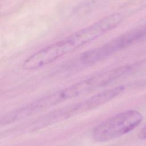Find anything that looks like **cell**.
Instances as JSON below:
<instances>
[{
	"instance_id": "obj_1",
	"label": "cell",
	"mask_w": 146,
	"mask_h": 146,
	"mask_svg": "<svg viewBox=\"0 0 146 146\" xmlns=\"http://www.w3.org/2000/svg\"><path fill=\"white\" fill-rule=\"evenodd\" d=\"M108 83V76L103 72L35 100L26 104V108L32 116L64 102L92 92Z\"/></svg>"
},
{
	"instance_id": "obj_2",
	"label": "cell",
	"mask_w": 146,
	"mask_h": 146,
	"mask_svg": "<svg viewBox=\"0 0 146 146\" xmlns=\"http://www.w3.org/2000/svg\"><path fill=\"white\" fill-rule=\"evenodd\" d=\"M124 90V86H119L103 91L81 102L51 112L39 120L36 125L37 127H42L51 125L92 110L115 99L123 92Z\"/></svg>"
},
{
	"instance_id": "obj_3",
	"label": "cell",
	"mask_w": 146,
	"mask_h": 146,
	"mask_svg": "<svg viewBox=\"0 0 146 146\" xmlns=\"http://www.w3.org/2000/svg\"><path fill=\"white\" fill-rule=\"evenodd\" d=\"M88 42L90 40L87 34L84 30L81 29L64 39L33 54L25 60L22 67L27 70L40 68Z\"/></svg>"
},
{
	"instance_id": "obj_4",
	"label": "cell",
	"mask_w": 146,
	"mask_h": 146,
	"mask_svg": "<svg viewBox=\"0 0 146 146\" xmlns=\"http://www.w3.org/2000/svg\"><path fill=\"white\" fill-rule=\"evenodd\" d=\"M143 115L134 110L121 112L98 124L92 130L93 139L99 143L110 140L125 135L141 123Z\"/></svg>"
},
{
	"instance_id": "obj_5",
	"label": "cell",
	"mask_w": 146,
	"mask_h": 146,
	"mask_svg": "<svg viewBox=\"0 0 146 146\" xmlns=\"http://www.w3.org/2000/svg\"><path fill=\"white\" fill-rule=\"evenodd\" d=\"M139 38L138 31L126 33L102 46L84 52L80 60L84 64L95 63L128 46Z\"/></svg>"
},
{
	"instance_id": "obj_6",
	"label": "cell",
	"mask_w": 146,
	"mask_h": 146,
	"mask_svg": "<svg viewBox=\"0 0 146 146\" xmlns=\"http://www.w3.org/2000/svg\"><path fill=\"white\" fill-rule=\"evenodd\" d=\"M138 137L140 139H146V125L139 132Z\"/></svg>"
}]
</instances>
